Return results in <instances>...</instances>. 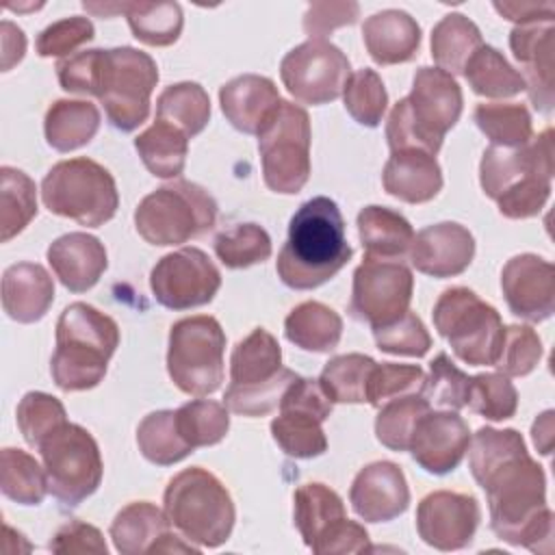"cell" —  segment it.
I'll return each mask as SVG.
<instances>
[{
  "mask_svg": "<svg viewBox=\"0 0 555 555\" xmlns=\"http://www.w3.org/2000/svg\"><path fill=\"white\" fill-rule=\"evenodd\" d=\"M477 483L486 492L496 538L533 553H551L553 512L546 505V475L529 451L509 455Z\"/></svg>",
  "mask_w": 555,
  "mask_h": 555,
  "instance_id": "cell-1",
  "label": "cell"
},
{
  "mask_svg": "<svg viewBox=\"0 0 555 555\" xmlns=\"http://www.w3.org/2000/svg\"><path fill=\"white\" fill-rule=\"evenodd\" d=\"M351 254L338 204L317 195L304 202L291 217L275 271L288 288L312 291L330 282L349 262Z\"/></svg>",
  "mask_w": 555,
  "mask_h": 555,
  "instance_id": "cell-2",
  "label": "cell"
},
{
  "mask_svg": "<svg viewBox=\"0 0 555 555\" xmlns=\"http://www.w3.org/2000/svg\"><path fill=\"white\" fill-rule=\"evenodd\" d=\"M553 130L520 147L490 145L479 163V184L507 219L535 217L551 197Z\"/></svg>",
  "mask_w": 555,
  "mask_h": 555,
  "instance_id": "cell-3",
  "label": "cell"
},
{
  "mask_svg": "<svg viewBox=\"0 0 555 555\" xmlns=\"http://www.w3.org/2000/svg\"><path fill=\"white\" fill-rule=\"evenodd\" d=\"M462 106L464 98L455 76L440 67H418L410 95L399 100L388 115L390 152L421 150L436 156L444 134L457 124Z\"/></svg>",
  "mask_w": 555,
  "mask_h": 555,
  "instance_id": "cell-4",
  "label": "cell"
},
{
  "mask_svg": "<svg viewBox=\"0 0 555 555\" xmlns=\"http://www.w3.org/2000/svg\"><path fill=\"white\" fill-rule=\"evenodd\" d=\"M117 345L115 319L85 301L69 304L56 321V349L50 360L54 384L65 392L95 388Z\"/></svg>",
  "mask_w": 555,
  "mask_h": 555,
  "instance_id": "cell-5",
  "label": "cell"
},
{
  "mask_svg": "<svg viewBox=\"0 0 555 555\" xmlns=\"http://www.w3.org/2000/svg\"><path fill=\"white\" fill-rule=\"evenodd\" d=\"M169 525L199 548H217L232 535L236 509L228 488L217 475L191 466L173 475L163 494Z\"/></svg>",
  "mask_w": 555,
  "mask_h": 555,
  "instance_id": "cell-6",
  "label": "cell"
},
{
  "mask_svg": "<svg viewBox=\"0 0 555 555\" xmlns=\"http://www.w3.org/2000/svg\"><path fill=\"white\" fill-rule=\"evenodd\" d=\"M217 202L199 184L173 180L147 193L134 208L139 236L156 247L182 245L215 228Z\"/></svg>",
  "mask_w": 555,
  "mask_h": 555,
  "instance_id": "cell-7",
  "label": "cell"
},
{
  "mask_svg": "<svg viewBox=\"0 0 555 555\" xmlns=\"http://www.w3.org/2000/svg\"><path fill=\"white\" fill-rule=\"evenodd\" d=\"M43 206L59 217L87 228L111 221L119 206V193L111 171L91 158L59 160L41 180Z\"/></svg>",
  "mask_w": 555,
  "mask_h": 555,
  "instance_id": "cell-8",
  "label": "cell"
},
{
  "mask_svg": "<svg viewBox=\"0 0 555 555\" xmlns=\"http://www.w3.org/2000/svg\"><path fill=\"white\" fill-rule=\"evenodd\" d=\"M431 317L438 334L462 362L494 366L505 334L494 306L466 286H451L438 297Z\"/></svg>",
  "mask_w": 555,
  "mask_h": 555,
  "instance_id": "cell-9",
  "label": "cell"
},
{
  "mask_svg": "<svg viewBox=\"0 0 555 555\" xmlns=\"http://www.w3.org/2000/svg\"><path fill=\"white\" fill-rule=\"evenodd\" d=\"M223 351L225 334L215 317H184L169 330L167 373L184 395L208 397L221 388Z\"/></svg>",
  "mask_w": 555,
  "mask_h": 555,
  "instance_id": "cell-10",
  "label": "cell"
},
{
  "mask_svg": "<svg viewBox=\"0 0 555 555\" xmlns=\"http://www.w3.org/2000/svg\"><path fill=\"white\" fill-rule=\"evenodd\" d=\"M158 82L156 61L137 48L104 50L98 100L106 119L121 132H132L150 115V98Z\"/></svg>",
  "mask_w": 555,
  "mask_h": 555,
  "instance_id": "cell-11",
  "label": "cell"
},
{
  "mask_svg": "<svg viewBox=\"0 0 555 555\" xmlns=\"http://www.w3.org/2000/svg\"><path fill=\"white\" fill-rule=\"evenodd\" d=\"M310 117L295 102L282 100L258 134L264 184L273 193L295 195L310 178Z\"/></svg>",
  "mask_w": 555,
  "mask_h": 555,
  "instance_id": "cell-12",
  "label": "cell"
},
{
  "mask_svg": "<svg viewBox=\"0 0 555 555\" xmlns=\"http://www.w3.org/2000/svg\"><path fill=\"white\" fill-rule=\"evenodd\" d=\"M48 492L63 505L76 507L102 483V455L95 438L76 423H65L39 447Z\"/></svg>",
  "mask_w": 555,
  "mask_h": 555,
  "instance_id": "cell-13",
  "label": "cell"
},
{
  "mask_svg": "<svg viewBox=\"0 0 555 555\" xmlns=\"http://www.w3.org/2000/svg\"><path fill=\"white\" fill-rule=\"evenodd\" d=\"M351 76L347 54L327 39H308L295 46L280 63L286 91L301 104H327L343 95Z\"/></svg>",
  "mask_w": 555,
  "mask_h": 555,
  "instance_id": "cell-14",
  "label": "cell"
},
{
  "mask_svg": "<svg viewBox=\"0 0 555 555\" xmlns=\"http://www.w3.org/2000/svg\"><path fill=\"white\" fill-rule=\"evenodd\" d=\"M414 291L412 271L399 260L364 258L353 271L349 312L371 330L395 321L410 310Z\"/></svg>",
  "mask_w": 555,
  "mask_h": 555,
  "instance_id": "cell-15",
  "label": "cell"
},
{
  "mask_svg": "<svg viewBox=\"0 0 555 555\" xmlns=\"http://www.w3.org/2000/svg\"><path fill=\"white\" fill-rule=\"evenodd\" d=\"M150 288L163 308L191 310L215 299L221 273L199 247H180L152 267Z\"/></svg>",
  "mask_w": 555,
  "mask_h": 555,
  "instance_id": "cell-16",
  "label": "cell"
},
{
  "mask_svg": "<svg viewBox=\"0 0 555 555\" xmlns=\"http://www.w3.org/2000/svg\"><path fill=\"white\" fill-rule=\"evenodd\" d=\"M481 509L473 494L436 490L416 507L418 538L438 551H460L473 542Z\"/></svg>",
  "mask_w": 555,
  "mask_h": 555,
  "instance_id": "cell-17",
  "label": "cell"
},
{
  "mask_svg": "<svg viewBox=\"0 0 555 555\" xmlns=\"http://www.w3.org/2000/svg\"><path fill=\"white\" fill-rule=\"evenodd\" d=\"M501 291L514 317L546 321L555 312V267L542 256L518 254L501 271Z\"/></svg>",
  "mask_w": 555,
  "mask_h": 555,
  "instance_id": "cell-18",
  "label": "cell"
},
{
  "mask_svg": "<svg viewBox=\"0 0 555 555\" xmlns=\"http://www.w3.org/2000/svg\"><path fill=\"white\" fill-rule=\"evenodd\" d=\"M470 444L466 421L453 412H427L414 427L408 451L431 475H447L460 466Z\"/></svg>",
  "mask_w": 555,
  "mask_h": 555,
  "instance_id": "cell-19",
  "label": "cell"
},
{
  "mask_svg": "<svg viewBox=\"0 0 555 555\" xmlns=\"http://www.w3.org/2000/svg\"><path fill=\"white\" fill-rule=\"evenodd\" d=\"M514 59L522 65L525 91L540 113H551L555 104L553 67H555V26L553 22H533L514 26L509 33Z\"/></svg>",
  "mask_w": 555,
  "mask_h": 555,
  "instance_id": "cell-20",
  "label": "cell"
},
{
  "mask_svg": "<svg viewBox=\"0 0 555 555\" xmlns=\"http://www.w3.org/2000/svg\"><path fill=\"white\" fill-rule=\"evenodd\" d=\"M349 503L364 522H388L410 505L408 479L399 464L377 460L358 470L349 488Z\"/></svg>",
  "mask_w": 555,
  "mask_h": 555,
  "instance_id": "cell-21",
  "label": "cell"
},
{
  "mask_svg": "<svg viewBox=\"0 0 555 555\" xmlns=\"http://www.w3.org/2000/svg\"><path fill=\"white\" fill-rule=\"evenodd\" d=\"M408 256L416 271L429 278H455L473 262L475 238L462 223L440 221L414 234Z\"/></svg>",
  "mask_w": 555,
  "mask_h": 555,
  "instance_id": "cell-22",
  "label": "cell"
},
{
  "mask_svg": "<svg viewBox=\"0 0 555 555\" xmlns=\"http://www.w3.org/2000/svg\"><path fill=\"white\" fill-rule=\"evenodd\" d=\"M48 264L69 293H87L108 267L104 243L87 232H69L50 243Z\"/></svg>",
  "mask_w": 555,
  "mask_h": 555,
  "instance_id": "cell-23",
  "label": "cell"
},
{
  "mask_svg": "<svg viewBox=\"0 0 555 555\" xmlns=\"http://www.w3.org/2000/svg\"><path fill=\"white\" fill-rule=\"evenodd\" d=\"M282 98L275 82L267 76L243 74L219 89V104L225 119L245 134H260Z\"/></svg>",
  "mask_w": 555,
  "mask_h": 555,
  "instance_id": "cell-24",
  "label": "cell"
},
{
  "mask_svg": "<svg viewBox=\"0 0 555 555\" xmlns=\"http://www.w3.org/2000/svg\"><path fill=\"white\" fill-rule=\"evenodd\" d=\"M362 39L369 56L377 65H399L416 56L421 26L401 9H384L364 20Z\"/></svg>",
  "mask_w": 555,
  "mask_h": 555,
  "instance_id": "cell-25",
  "label": "cell"
},
{
  "mask_svg": "<svg viewBox=\"0 0 555 555\" xmlns=\"http://www.w3.org/2000/svg\"><path fill=\"white\" fill-rule=\"evenodd\" d=\"M293 518L304 544L321 553L330 535L347 520L345 503L336 490L325 483H301L293 494Z\"/></svg>",
  "mask_w": 555,
  "mask_h": 555,
  "instance_id": "cell-26",
  "label": "cell"
},
{
  "mask_svg": "<svg viewBox=\"0 0 555 555\" xmlns=\"http://www.w3.org/2000/svg\"><path fill=\"white\" fill-rule=\"evenodd\" d=\"M384 191L405 204H425L442 189V169L436 156L421 150L390 152L382 171Z\"/></svg>",
  "mask_w": 555,
  "mask_h": 555,
  "instance_id": "cell-27",
  "label": "cell"
},
{
  "mask_svg": "<svg viewBox=\"0 0 555 555\" xmlns=\"http://www.w3.org/2000/svg\"><path fill=\"white\" fill-rule=\"evenodd\" d=\"M54 301V282L37 262H15L2 273V308L17 323H35Z\"/></svg>",
  "mask_w": 555,
  "mask_h": 555,
  "instance_id": "cell-28",
  "label": "cell"
},
{
  "mask_svg": "<svg viewBox=\"0 0 555 555\" xmlns=\"http://www.w3.org/2000/svg\"><path fill=\"white\" fill-rule=\"evenodd\" d=\"M358 234L369 258L399 260L410 254L414 230L410 221L386 206H364L358 212Z\"/></svg>",
  "mask_w": 555,
  "mask_h": 555,
  "instance_id": "cell-29",
  "label": "cell"
},
{
  "mask_svg": "<svg viewBox=\"0 0 555 555\" xmlns=\"http://www.w3.org/2000/svg\"><path fill=\"white\" fill-rule=\"evenodd\" d=\"M282 349L264 327L251 330L230 356V386L247 388L275 379L282 371Z\"/></svg>",
  "mask_w": 555,
  "mask_h": 555,
  "instance_id": "cell-30",
  "label": "cell"
},
{
  "mask_svg": "<svg viewBox=\"0 0 555 555\" xmlns=\"http://www.w3.org/2000/svg\"><path fill=\"white\" fill-rule=\"evenodd\" d=\"M171 531L165 509L150 501L128 503L111 522V540L121 555L152 553L163 535Z\"/></svg>",
  "mask_w": 555,
  "mask_h": 555,
  "instance_id": "cell-31",
  "label": "cell"
},
{
  "mask_svg": "<svg viewBox=\"0 0 555 555\" xmlns=\"http://www.w3.org/2000/svg\"><path fill=\"white\" fill-rule=\"evenodd\" d=\"M100 111L89 100H56L46 111V141L56 152H72L87 145L100 130Z\"/></svg>",
  "mask_w": 555,
  "mask_h": 555,
  "instance_id": "cell-32",
  "label": "cell"
},
{
  "mask_svg": "<svg viewBox=\"0 0 555 555\" xmlns=\"http://www.w3.org/2000/svg\"><path fill=\"white\" fill-rule=\"evenodd\" d=\"M284 336L304 351L327 353L340 343L343 319L321 301H304L286 314Z\"/></svg>",
  "mask_w": 555,
  "mask_h": 555,
  "instance_id": "cell-33",
  "label": "cell"
},
{
  "mask_svg": "<svg viewBox=\"0 0 555 555\" xmlns=\"http://www.w3.org/2000/svg\"><path fill=\"white\" fill-rule=\"evenodd\" d=\"M134 150L152 176L171 180L184 171L189 137L176 126L156 119L134 139Z\"/></svg>",
  "mask_w": 555,
  "mask_h": 555,
  "instance_id": "cell-34",
  "label": "cell"
},
{
  "mask_svg": "<svg viewBox=\"0 0 555 555\" xmlns=\"http://www.w3.org/2000/svg\"><path fill=\"white\" fill-rule=\"evenodd\" d=\"M481 46L483 39L477 24L462 13L444 15L431 30V59L451 76L462 74Z\"/></svg>",
  "mask_w": 555,
  "mask_h": 555,
  "instance_id": "cell-35",
  "label": "cell"
},
{
  "mask_svg": "<svg viewBox=\"0 0 555 555\" xmlns=\"http://www.w3.org/2000/svg\"><path fill=\"white\" fill-rule=\"evenodd\" d=\"M156 119L176 126L191 139L208 126L210 98L202 85L191 80L169 85L156 100Z\"/></svg>",
  "mask_w": 555,
  "mask_h": 555,
  "instance_id": "cell-36",
  "label": "cell"
},
{
  "mask_svg": "<svg viewBox=\"0 0 555 555\" xmlns=\"http://www.w3.org/2000/svg\"><path fill=\"white\" fill-rule=\"evenodd\" d=\"M137 444L141 455L156 466L178 464L195 451L178 429L176 410L150 412L137 427Z\"/></svg>",
  "mask_w": 555,
  "mask_h": 555,
  "instance_id": "cell-37",
  "label": "cell"
},
{
  "mask_svg": "<svg viewBox=\"0 0 555 555\" xmlns=\"http://www.w3.org/2000/svg\"><path fill=\"white\" fill-rule=\"evenodd\" d=\"M464 78L481 98H514L525 91V80L492 46H481L464 65Z\"/></svg>",
  "mask_w": 555,
  "mask_h": 555,
  "instance_id": "cell-38",
  "label": "cell"
},
{
  "mask_svg": "<svg viewBox=\"0 0 555 555\" xmlns=\"http://www.w3.org/2000/svg\"><path fill=\"white\" fill-rule=\"evenodd\" d=\"M321 425V416L288 408L280 410V414L271 421V436L288 457L310 460L327 451V438Z\"/></svg>",
  "mask_w": 555,
  "mask_h": 555,
  "instance_id": "cell-39",
  "label": "cell"
},
{
  "mask_svg": "<svg viewBox=\"0 0 555 555\" xmlns=\"http://www.w3.org/2000/svg\"><path fill=\"white\" fill-rule=\"evenodd\" d=\"M37 215L35 182L15 167H0V241L9 243Z\"/></svg>",
  "mask_w": 555,
  "mask_h": 555,
  "instance_id": "cell-40",
  "label": "cell"
},
{
  "mask_svg": "<svg viewBox=\"0 0 555 555\" xmlns=\"http://www.w3.org/2000/svg\"><path fill=\"white\" fill-rule=\"evenodd\" d=\"M0 490L20 505H39L48 492L46 468L30 453L4 447L0 453Z\"/></svg>",
  "mask_w": 555,
  "mask_h": 555,
  "instance_id": "cell-41",
  "label": "cell"
},
{
  "mask_svg": "<svg viewBox=\"0 0 555 555\" xmlns=\"http://www.w3.org/2000/svg\"><path fill=\"white\" fill-rule=\"evenodd\" d=\"M124 15L132 35L152 48L176 43L184 26L178 2H126Z\"/></svg>",
  "mask_w": 555,
  "mask_h": 555,
  "instance_id": "cell-42",
  "label": "cell"
},
{
  "mask_svg": "<svg viewBox=\"0 0 555 555\" xmlns=\"http://www.w3.org/2000/svg\"><path fill=\"white\" fill-rule=\"evenodd\" d=\"M473 119L496 147H520L533 137L531 115L525 104L483 102L475 106Z\"/></svg>",
  "mask_w": 555,
  "mask_h": 555,
  "instance_id": "cell-43",
  "label": "cell"
},
{
  "mask_svg": "<svg viewBox=\"0 0 555 555\" xmlns=\"http://www.w3.org/2000/svg\"><path fill=\"white\" fill-rule=\"evenodd\" d=\"M377 362L364 353H343L325 362L319 384L332 403H364L366 384Z\"/></svg>",
  "mask_w": 555,
  "mask_h": 555,
  "instance_id": "cell-44",
  "label": "cell"
},
{
  "mask_svg": "<svg viewBox=\"0 0 555 555\" xmlns=\"http://www.w3.org/2000/svg\"><path fill=\"white\" fill-rule=\"evenodd\" d=\"M431 410L423 395H408L384 403L377 410L375 436L390 451H408L416 423Z\"/></svg>",
  "mask_w": 555,
  "mask_h": 555,
  "instance_id": "cell-45",
  "label": "cell"
},
{
  "mask_svg": "<svg viewBox=\"0 0 555 555\" xmlns=\"http://www.w3.org/2000/svg\"><path fill=\"white\" fill-rule=\"evenodd\" d=\"M176 423L182 438L193 447H212L221 442L230 429L225 403L212 399H195L176 410Z\"/></svg>",
  "mask_w": 555,
  "mask_h": 555,
  "instance_id": "cell-46",
  "label": "cell"
},
{
  "mask_svg": "<svg viewBox=\"0 0 555 555\" xmlns=\"http://www.w3.org/2000/svg\"><path fill=\"white\" fill-rule=\"evenodd\" d=\"M215 254L228 269H247L271 256V236L258 223H236L217 234Z\"/></svg>",
  "mask_w": 555,
  "mask_h": 555,
  "instance_id": "cell-47",
  "label": "cell"
},
{
  "mask_svg": "<svg viewBox=\"0 0 555 555\" xmlns=\"http://www.w3.org/2000/svg\"><path fill=\"white\" fill-rule=\"evenodd\" d=\"M15 421L26 444L39 451L41 442L52 431H56L61 425L67 423V412L56 397L41 390H30L20 399L15 410Z\"/></svg>",
  "mask_w": 555,
  "mask_h": 555,
  "instance_id": "cell-48",
  "label": "cell"
},
{
  "mask_svg": "<svg viewBox=\"0 0 555 555\" xmlns=\"http://www.w3.org/2000/svg\"><path fill=\"white\" fill-rule=\"evenodd\" d=\"M343 102L353 121L377 128L388 106V93L379 74L369 67L353 72L343 89Z\"/></svg>",
  "mask_w": 555,
  "mask_h": 555,
  "instance_id": "cell-49",
  "label": "cell"
},
{
  "mask_svg": "<svg viewBox=\"0 0 555 555\" xmlns=\"http://www.w3.org/2000/svg\"><path fill=\"white\" fill-rule=\"evenodd\" d=\"M470 410L488 421L501 423L516 414L518 392L503 373H479L470 377L468 401Z\"/></svg>",
  "mask_w": 555,
  "mask_h": 555,
  "instance_id": "cell-50",
  "label": "cell"
},
{
  "mask_svg": "<svg viewBox=\"0 0 555 555\" xmlns=\"http://www.w3.org/2000/svg\"><path fill=\"white\" fill-rule=\"evenodd\" d=\"M425 390V373L416 364H395L382 362L375 364L366 384V403L379 410L384 403L408 397L423 395Z\"/></svg>",
  "mask_w": 555,
  "mask_h": 555,
  "instance_id": "cell-51",
  "label": "cell"
},
{
  "mask_svg": "<svg viewBox=\"0 0 555 555\" xmlns=\"http://www.w3.org/2000/svg\"><path fill=\"white\" fill-rule=\"evenodd\" d=\"M468 386L470 377L457 369L451 358L440 351L429 362V375L425 377V390L423 397L429 401V405H438L444 410H462L468 401Z\"/></svg>",
  "mask_w": 555,
  "mask_h": 555,
  "instance_id": "cell-52",
  "label": "cell"
},
{
  "mask_svg": "<svg viewBox=\"0 0 555 555\" xmlns=\"http://www.w3.org/2000/svg\"><path fill=\"white\" fill-rule=\"evenodd\" d=\"M373 338L379 351L392 356L423 358L431 347V336L425 323L410 310L390 323L373 327Z\"/></svg>",
  "mask_w": 555,
  "mask_h": 555,
  "instance_id": "cell-53",
  "label": "cell"
},
{
  "mask_svg": "<svg viewBox=\"0 0 555 555\" xmlns=\"http://www.w3.org/2000/svg\"><path fill=\"white\" fill-rule=\"evenodd\" d=\"M297 379V373L291 369H282L280 375L267 384H258V386H247V388H234L228 386L225 395H223V403L230 412L241 414V416H264L271 410L280 408L282 395L286 392V388Z\"/></svg>",
  "mask_w": 555,
  "mask_h": 555,
  "instance_id": "cell-54",
  "label": "cell"
},
{
  "mask_svg": "<svg viewBox=\"0 0 555 555\" xmlns=\"http://www.w3.org/2000/svg\"><path fill=\"white\" fill-rule=\"evenodd\" d=\"M542 358V340L529 325H507L494 366L507 377L529 375Z\"/></svg>",
  "mask_w": 555,
  "mask_h": 555,
  "instance_id": "cell-55",
  "label": "cell"
},
{
  "mask_svg": "<svg viewBox=\"0 0 555 555\" xmlns=\"http://www.w3.org/2000/svg\"><path fill=\"white\" fill-rule=\"evenodd\" d=\"M93 24L89 17L82 15H72V17H63L59 22H52L50 26H46L37 41H35V50L39 56L48 59V56H72V52L85 43H89L93 39Z\"/></svg>",
  "mask_w": 555,
  "mask_h": 555,
  "instance_id": "cell-56",
  "label": "cell"
},
{
  "mask_svg": "<svg viewBox=\"0 0 555 555\" xmlns=\"http://www.w3.org/2000/svg\"><path fill=\"white\" fill-rule=\"evenodd\" d=\"M102 54L104 50L93 48L61 59L54 67L61 89L78 95H98Z\"/></svg>",
  "mask_w": 555,
  "mask_h": 555,
  "instance_id": "cell-57",
  "label": "cell"
},
{
  "mask_svg": "<svg viewBox=\"0 0 555 555\" xmlns=\"http://www.w3.org/2000/svg\"><path fill=\"white\" fill-rule=\"evenodd\" d=\"M360 17V4L358 2H312L304 15V30L310 39H325L340 26H351Z\"/></svg>",
  "mask_w": 555,
  "mask_h": 555,
  "instance_id": "cell-58",
  "label": "cell"
},
{
  "mask_svg": "<svg viewBox=\"0 0 555 555\" xmlns=\"http://www.w3.org/2000/svg\"><path fill=\"white\" fill-rule=\"evenodd\" d=\"M48 548L54 553H108L102 531L82 520L63 525L50 540Z\"/></svg>",
  "mask_w": 555,
  "mask_h": 555,
  "instance_id": "cell-59",
  "label": "cell"
},
{
  "mask_svg": "<svg viewBox=\"0 0 555 555\" xmlns=\"http://www.w3.org/2000/svg\"><path fill=\"white\" fill-rule=\"evenodd\" d=\"M494 9L516 26L555 20L553 2H494Z\"/></svg>",
  "mask_w": 555,
  "mask_h": 555,
  "instance_id": "cell-60",
  "label": "cell"
},
{
  "mask_svg": "<svg viewBox=\"0 0 555 555\" xmlns=\"http://www.w3.org/2000/svg\"><path fill=\"white\" fill-rule=\"evenodd\" d=\"M0 30H2V72H9L15 63L24 59L26 37H24V30L9 20H2Z\"/></svg>",
  "mask_w": 555,
  "mask_h": 555,
  "instance_id": "cell-61",
  "label": "cell"
},
{
  "mask_svg": "<svg viewBox=\"0 0 555 555\" xmlns=\"http://www.w3.org/2000/svg\"><path fill=\"white\" fill-rule=\"evenodd\" d=\"M531 436H533V444L538 447V451L542 455L551 453V442H553V410L542 412L533 427H531Z\"/></svg>",
  "mask_w": 555,
  "mask_h": 555,
  "instance_id": "cell-62",
  "label": "cell"
},
{
  "mask_svg": "<svg viewBox=\"0 0 555 555\" xmlns=\"http://www.w3.org/2000/svg\"><path fill=\"white\" fill-rule=\"evenodd\" d=\"M82 9L87 13L100 15V17H111L115 13H124L126 11V2H82Z\"/></svg>",
  "mask_w": 555,
  "mask_h": 555,
  "instance_id": "cell-63",
  "label": "cell"
}]
</instances>
